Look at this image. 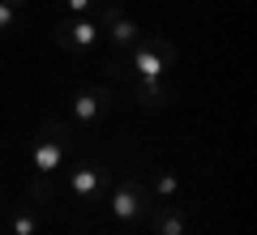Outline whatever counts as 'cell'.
Segmentation results:
<instances>
[{"label":"cell","instance_id":"1","mask_svg":"<svg viewBox=\"0 0 257 235\" xmlns=\"http://www.w3.org/2000/svg\"><path fill=\"white\" fill-rule=\"evenodd\" d=\"M73 145H77V133L64 124L60 116L43 120L39 137L30 141V201H35V205H47V201L56 197V171H60V163L73 154Z\"/></svg>","mask_w":257,"mask_h":235},{"label":"cell","instance_id":"2","mask_svg":"<svg viewBox=\"0 0 257 235\" xmlns=\"http://www.w3.org/2000/svg\"><path fill=\"white\" fill-rule=\"evenodd\" d=\"M120 60L133 77H159L163 82V73L176 64V43L167 35H150V39H138L128 52H120Z\"/></svg>","mask_w":257,"mask_h":235},{"label":"cell","instance_id":"3","mask_svg":"<svg viewBox=\"0 0 257 235\" xmlns=\"http://www.w3.org/2000/svg\"><path fill=\"white\" fill-rule=\"evenodd\" d=\"M107 184H111L107 163L82 158V163H73V171H69V197H73L77 205H99V201L107 197Z\"/></svg>","mask_w":257,"mask_h":235},{"label":"cell","instance_id":"4","mask_svg":"<svg viewBox=\"0 0 257 235\" xmlns=\"http://www.w3.org/2000/svg\"><path fill=\"white\" fill-rule=\"evenodd\" d=\"M111 218H116L120 226H128V222H142L146 218V209H150V192L142 188V180L138 175H124V180H116V188H111Z\"/></svg>","mask_w":257,"mask_h":235},{"label":"cell","instance_id":"5","mask_svg":"<svg viewBox=\"0 0 257 235\" xmlns=\"http://www.w3.org/2000/svg\"><path fill=\"white\" fill-rule=\"evenodd\" d=\"M111 111V90L103 82H90L82 86V90L73 94V103H69V116H73L77 133H86V128H94V120H103Z\"/></svg>","mask_w":257,"mask_h":235},{"label":"cell","instance_id":"6","mask_svg":"<svg viewBox=\"0 0 257 235\" xmlns=\"http://www.w3.org/2000/svg\"><path fill=\"white\" fill-rule=\"evenodd\" d=\"M99 39H103V26H99L94 18H69V13H64V18L56 22V47L69 52V56L90 52Z\"/></svg>","mask_w":257,"mask_h":235},{"label":"cell","instance_id":"7","mask_svg":"<svg viewBox=\"0 0 257 235\" xmlns=\"http://www.w3.org/2000/svg\"><path fill=\"white\" fill-rule=\"evenodd\" d=\"M99 26H103V35L111 39V47H116V52H128V47L138 43L142 39V26L133 18H124V13H120V5L116 0H99Z\"/></svg>","mask_w":257,"mask_h":235},{"label":"cell","instance_id":"8","mask_svg":"<svg viewBox=\"0 0 257 235\" xmlns=\"http://www.w3.org/2000/svg\"><path fill=\"white\" fill-rule=\"evenodd\" d=\"M146 222H150V231H155V235H184V231H189L184 209L176 205V201H150Z\"/></svg>","mask_w":257,"mask_h":235},{"label":"cell","instance_id":"9","mask_svg":"<svg viewBox=\"0 0 257 235\" xmlns=\"http://www.w3.org/2000/svg\"><path fill=\"white\" fill-rule=\"evenodd\" d=\"M128 90H133V99L142 107H163L167 103V90H163L159 77H128Z\"/></svg>","mask_w":257,"mask_h":235},{"label":"cell","instance_id":"10","mask_svg":"<svg viewBox=\"0 0 257 235\" xmlns=\"http://www.w3.org/2000/svg\"><path fill=\"white\" fill-rule=\"evenodd\" d=\"M9 235H39V214H35V205L13 209V214H9Z\"/></svg>","mask_w":257,"mask_h":235},{"label":"cell","instance_id":"11","mask_svg":"<svg viewBox=\"0 0 257 235\" xmlns=\"http://www.w3.org/2000/svg\"><path fill=\"white\" fill-rule=\"evenodd\" d=\"M155 197L159 201H176V197H180V180H176V171H155Z\"/></svg>","mask_w":257,"mask_h":235},{"label":"cell","instance_id":"12","mask_svg":"<svg viewBox=\"0 0 257 235\" xmlns=\"http://www.w3.org/2000/svg\"><path fill=\"white\" fill-rule=\"evenodd\" d=\"M94 9H99V0H64L69 18H94Z\"/></svg>","mask_w":257,"mask_h":235},{"label":"cell","instance_id":"13","mask_svg":"<svg viewBox=\"0 0 257 235\" xmlns=\"http://www.w3.org/2000/svg\"><path fill=\"white\" fill-rule=\"evenodd\" d=\"M13 26H18V9L13 5H0V35H9Z\"/></svg>","mask_w":257,"mask_h":235},{"label":"cell","instance_id":"14","mask_svg":"<svg viewBox=\"0 0 257 235\" xmlns=\"http://www.w3.org/2000/svg\"><path fill=\"white\" fill-rule=\"evenodd\" d=\"M0 5H13V9H22V5H26V0H0Z\"/></svg>","mask_w":257,"mask_h":235},{"label":"cell","instance_id":"15","mask_svg":"<svg viewBox=\"0 0 257 235\" xmlns=\"http://www.w3.org/2000/svg\"><path fill=\"white\" fill-rule=\"evenodd\" d=\"M116 235H124V231H116Z\"/></svg>","mask_w":257,"mask_h":235}]
</instances>
